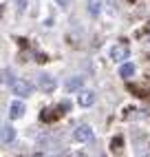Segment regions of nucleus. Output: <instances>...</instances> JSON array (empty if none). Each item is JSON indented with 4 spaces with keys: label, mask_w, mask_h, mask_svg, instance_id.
I'll return each mask as SVG.
<instances>
[{
    "label": "nucleus",
    "mask_w": 150,
    "mask_h": 157,
    "mask_svg": "<svg viewBox=\"0 0 150 157\" xmlns=\"http://www.w3.org/2000/svg\"><path fill=\"white\" fill-rule=\"evenodd\" d=\"M128 53H130V49H128V44H126V42H119V44H115V47L111 49V58H113L115 62L126 60V58H128Z\"/></svg>",
    "instance_id": "nucleus-4"
},
{
    "label": "nucleus",
    "mask_w": 150,
    "mask_h": 157,
    "mask_svg": "<svg viewBox=\"0 0 150 157\" xmlns=\"http://www.w3.org/2000/svg\"><path fill=\"white\" fill-rule=\"evenodd\" d=\"M13 140H16V128L9 126V124H5V126H2V144H9Z\"/></svg>",
    "instance_id": "nucleus-8"
},
{
    "label": "nucleus",
    "mask_w": 150,
    "mask_h": 157,
    "mask_svg": "<svg viewBox=\"0 0 150 157\" xmlns=\"http://www.w3.org/2000/svg\"><path fill=\"white\" fill-rule=\"evenodd\" d=\"M69 109H71V104H69L66 100H64V102L60 104V111H69Z\"/></svg>",
    "instance_id": "nucleus-14"
},
{
    "label": "nucleus",
    "mask_w": 150,
    "mask_h": 157,
    "mask_svg": "<svg viewBox=\"0 0 150 157\" xmlns=\"http://www.w3.org/2000/svg\"><path fill=\"white\" fill-rule=\"evenodd\" d=\"M58 117H60L58 111H42L40 113V120L42 122H53V120H58Z\"/></svg>",
    "instance_id": "nucleus-10"
},
{
    "label": "nucleus",
    "mask_w": 150,
    "mask_h": 157,
    "mask_svg": "<svg viewBox=\"0 0 150 157\" xmlns=\"http://www.w3.org/2000/svg\"><path fill=\"white\" fill-rule=\"evenodd\" d=\"M133 73H135V67L130 64V62L119 67V75H122V78H133Z\"/></svg>",
    "instance_id": "nucleus-11"
},
{
    "label": "nucleus",
    "mask_w": 150,
    "mask_h": 157,
    "mask_svg": "<svg viewBox=\"0 0 150 157\" xmlns=\"http://www.w3.org/2000/svg\"><path fill=\"white\" fill-rule=\"evenodd\" d=\"M73 137H75V142H91L93 140V131H91L88 124H80V126L75 128Z\"/></svg>",
    "instance_id": "nucleus-3"
},
{
    "label": "nucleus",
    "mask_w": 150,
    "mask_h": 157,
    "mask_svg": "<svg viewBox=\"0 0 150 157\" xmlns=\"http://www.w3.org/2000/svg\"><path fill=\"white\" fill-rule=\"evenodd\" d=\"M77 104H80V106H93V104H95V93L93 91H80Z\"/></svg>",
    "instance_id": "nucleus-5"
},
{
    "label": "nucleus",
    "mask_w": 150,
    "mask_h": 157,
    "mask_svg": "<svg viewBox=\"0 0 150 157\" xmlns=\"http://www.w3.org/2000/svg\"><path fill=\"white\" fill-rule=\"evenodd\" d=\"M18 5H20V7H18L20 11H24V7H27V0H18Z\"/></svg>",
    "instance_id": "nucleus-15"
},
{
    "label": "nucleus",
    "mask_w": 150,
    "mask_h": 157,
    "mask_svg": "<svg viewBox=\"0 0 150 157\" xmlns=\"http://www.w3.org/2000/svg\"><path fill=\"white\" fill-rule=\"evenodd\" d=\"M111 148H113V151H122V137H117V140H113V144H111Z\"/></svg>",
    "instance_id": "nucleus-13"
},
{
    "label": "nucleus",
    "mask_w": 150,
    "mask_h": 157,
    "mask_svg": "<svg viewBox=\"0 0 150 157\" xmlns=\"http://www.w3.org/2000/svg\"><path fill=\"white\" fill-rule=\"evenodd\" d=\"M69 2H71V0H58V5H60V7H69Z\"/></svg>",
    "instance_id": "nucleus-16"
},
{
    "label": "nucleus",
    "mask_w": 150,
    "mask_h": 157,
    "mask_svg": "<svg viewBox=\"0 0 150 157\" xmlns=\"http://www.w3.org/2000/svg\"><path fill=\"white\" fill-rule=\"evenodd\" d=\"M13 82H16V78H13L11 69H2V84L5 86H13Z\"/></svg>",
    "instance_id": "nucleus-9"
},
{
    "label": "nucleus",
    "mask_w": 150,
    "mask_h": 157,
    "mask_svg": "<svg viewBox=\"0 0 150 157\" xmlns=\"http://www.w3.org/2000/svg\"><path fill=\"white\" fill-rule=\"evenodd\" d=\"M11 91L16 93V95L24 98V95H31V93H33V84H31V82H27V80H16L13 86H11Z\"/></svg>",
    "instance_id": "nucleus-2"
},
{
    "label": "nucleus",
    "mask_w": 150,
    "mask_h": 157,
    "mask_svg": "<svg viewBox=\"0 0 150 157\" xmlns=\"http://www.w3.org/2000/svg\"><path fill=\"white\" fill-rule=\"evenodd\" d=\"M82 86H84V78H69L66 80V84H64V89H66L69 93H73V91H82Z\"/></svg>",
    "instance_id": "nucleus-6"
},
{
    "label": "nucleus",
    "mask_w": 150,
    "mask_h": 157,
    "mask_svg": "<svg viewBox=\"0 0 150 157\" xmlns=\"http://www.w3.org/2000/svg\"><path fill=\"white\" fill-rule=\"evenodd\" d=\"M99 11H102V2L99 0H91L88 2V13L91 16H99Z\"/></svg>",
    "instance_id": "nucleus-12"
},
{
    "label": "nucleus",
    "mask_w": 150,
    "mask_h": 157,
    "mask_svg": "<svg viewBox=\"0 0 150 157\" xmlns=\"http://www.w3.org/2000/svg\"><path fill=\"white\" fill-rule=\"evenodd\" d=\"M9 115H11L13 120H18V117H22V115H24V104L20 102V100L11 102V106H9Z\"/></svg>",
    "instance_id": "nucleus-7"
},
{
    "label": "nucleus",
    "mask_w": 150,
    "mask_h": 157,
    "mask_svg": "<svg viewBox=\"0 0 150 157\" xmlns=\"http://www.w3.org/2000/svg\"><path fill=\"white\" fill-rule=\"evenodd\" d=\"M38 86L44 91V93H51V91H55L58 82H55L53 75H49V73H40V75H38Z\"/></svg>",
    "instance_id": "nucleus-1"
}]
</instances>
